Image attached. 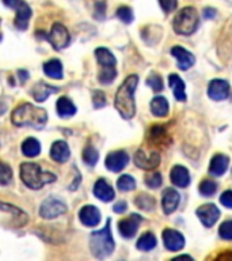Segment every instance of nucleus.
Listing matches in <instances>:
<instances>
[{
  "instance_id": "obj_1",
  "label": "nucleus",
  "mask_w": 232,
  "mask_h": 261,
  "mask_svg": "<svg viewBox=\"0 0 232 261\" xmlns=\"http://www.w3.org/2000/svg\"><path fill=\"white\" fill-rule=\"evenodd\" d=\"M138 76L137 75H129L125 81L122 82L118 87L115 98H114V106L122 118L130 120L136 114V102H134V91L137 87Z\"/></svg>"
},
{
  "instance_id": "obj_2",
  "label": "nucleus",
  "mask_w": 232,
  "mask_h": 261,
  "mask_svg": "<svg viewBox=\"0 0 232 261\" xmlns=\"http://www.w3.org/2000/svg\"><path fill=\"white\" fill-rule=\"evenodd\" d=\"M11 120L12 124L16 126H32L40 129L48 121V114L42 108L32 103H22L14 109Z\"/></svg>"
},
{
  "instance_id": "obj_3",
  "label": "nucleus",
  "mask_w": 232,
  "mask_h": 261,
  "mask_svg": "<svg viewBox=\"0 0 232 261\" xmlns=\"http://www.w3.org/2000/svg\"><path fill=\"white\" fill-rule=\"evenodd\" d=\"M114 246L115 244L110 230V219H107L105 227L90 236V250L97 258H106L114 252Z\"/></svg>"
},
{
  "instance_id": "obj_4",
  "label": "nucleus",
  "mask_w": 232,
  "mask_h": 261,
  "mask_svg": "<svg viewBox=\"0 0 232 261\" xmlns=\"http://www.w3.org/2000/svg\"><path fill=\"white\" fill-rule=\"evenodd\" d=\"M20 178L27 188L40 189L49 182L56 181V175L44 171L37 163L24 162L20 165Z\"/></svg>"
},
{
  "instance_id": "obj_5",
  "label": "nucleus",
  "mask_w": 232,
  "mask_h": 261,
  "mask_svg": "<svg viewBox=\"0 0 232 261\" xmlns=\"http://www.w3.org/2000/svg\"><path fill=\"white\" fill-rule=\"evenodd\" d=\"M199 26V15L198 11L194 7H185L175 15L174 32L179 36H191L193 33L197 32Z\"/></svg>"
},
{
  "instance_id": "obj_6",
  "label": "nucleus",
  "mask_w": 232,
  "mask_h": 261,
  "mask_svg": "<svg viewBox=\"0 0 232 261\" xmlns=\"http://www.w3.org/2000/svg\"><path fill=\"white\" fill-rule=\"evenodd\" d=\"M65 211H67V205L61 200L57 197H48L41 204L40 216L44 219H54L57 216L63 215Z\"/></svg>"
},
{
  "instance_id": "obj_7",
  "label": "nucleus",
  "mask_w": 232,
  "mask_h": 261,
  "mask_svg": "<svg viewBox=\"0 0 232 261\" xmlns=\"http://www.w3.org/2000/svg\"><path fill=\"white\" fill-rule=\"evenodd\" d=\"M134 163H136V166L142 169V170H154L160 163V155H159L158 151L146 152L140 148L134 154Z\"/></svg>"
},
{
  "instance_id": "obj_8",
  "label": "nucleus",
  "mask_w": 232,
  "mask_h": 261,
  "mask_svg": "<svg viewBox=\"0 0 232 261\" xmlns=\"http://www.w3.org/2000/svg\"><path fill=\"white\" fill-rule=\"evenodd\" d=\"M46 38L49 42L52 44L54 49H63L65 46H68L71 37H69L68 30L63 26L61 23H54L50 29V33H48Z\"/></svg>"
},
{
  "instance_id": "obj_9",
  "label": "nucleus",
  "mask_w": 232,
  "mask_h": 261,
  "mask_svg": "<svg viewBox=\"0 0 232 261\" xmlns=\"http://www.w3.org/2000/svg\"><path fill=\"white\" fill-rule=\"evenodd\" d=\"M142 222V218L138 214H132L125 219L120 220L118 223V230H120V234H121L124 238L126 240H130L136 236V232L138 230V226Z\"/></svg>"
},
{
  "instance_id": "obj_10",
  "label": "nucleus",
  "mask_w": 232,
  "mask_h": 261,
  "mask_svg": "<svg viewBox=\"0 0 232 261\" xmlns=\"http://www.w3.org/2000/svg\"><path fill=\"white\" fill-rule=\"evenodd\" d=\"M229 95V83L223 79H213L208 85V97L213 101H224Z\"/></svg>"
},
{
  "instance_id": "obj_11",
  "label": "nucleus",
  "mask_w": 232,
  "mask_h": 261,
  "mask_svg": "<svg viewBox=\"0 0 232 261\" xmlns=\"http://www.w3.org/2000/svg\"><path fill=\"white\" fill-rule=\"evenodd\" d=\"M195 214L205 227H212L219 219L220 210L216 207L215 204H204V205L197 208Z\"/></svg>"
},
{
  "instance_id": "obj_12",
  "label": "nucleus",
  "mask_w": 232,
  "mask_h": 261,
  "mask_svg": "<svg viewBox=\"0 0 232 261\" xmlns=\"http://www.w3.org/2000/svg\"><path fill=\"white\" fill-rule=\"evenodd\" d=\"M163 244L166 246L167 250L170 252H178L185 246V237L177 230L172 228H166L163 231Z\"/></svg>"
},
{
  "instance_id": "obj_13",
  "label": "nucleus",
  "mask_w": 232,
  "mask_h": 261,
  "mask_svg": "<svg viewBox=\"0 0 232 261\" xmlns=\"http://www.w3.org/2000/svg\"><path fill=\"white\" fill-rule=\"evenodd\" d=\"M128 162H129V156H128L125 151H113L105 159L106 167L110 171H114V173L124 170Z\"/></svg>"
},
{
  "instance_id": "obj_14",
  "label": "nucleus",
  "mask_w": 232,
  "mask_h": 261,
  "mask_svg": "<svg viewBox=\"0 0 232 261\" xmlns=\"http://www.w3.org/2000/svg\"><path fill=\"white\" fill-rule=\"evenodd\" d=\"M171 55L175 57V60L178 63V68L182 71H187L195 63V57L182 46H174L171 49Z\"/></svg>"
},
{
  "instance_id": "obj_15",
  "label": "nucleus",
  "mask_w": 232,
  "mask_h": 261,
  "mask_svg": "<svg viewBox=\"0 0 232 261\" xmlns=\"http://www.w3.org/2000/svg\"><path fill=\"white\" fill-rule=\"evenodd\" d=\"M79 219L87 227H95L101 222V212L95 205H84L79 212Z\"/></svg>"
},
{
  "instance_id": "obj_16",
  "label": "nucleus",
  "mask_w": 232,
  "mask_h": 261,
  "mask_svg": "<svg viewBox=\"0 0 232 261\" xmlns=\"http://www.w3.org/2000/svg\"><path fill=\"white\" fill-rule=\"evenodd\" d=\"M179 201H181V196L174 188H167L166 191L163 192V197H162V207L163 212L166 215H170L172 212L178 208Z\"/></svg>"
},
{
  "instance_id": "obj_17",
  "label": "nucleus",
  "mask_w": 232,
  "mask_h": 261,
  "mask_svg": "<svg viewBox=\"0 0 232 261\" xmlns=\"http://www.w3.org/2000/svg\"><path fill=\"white\" fill-rule=\"evenodd\" d=\"M94 195L97 199H99L101 201H105V203H109L115 197V193H114V189L109 185V182L106 179L101 178L98 179L95 185H94Z\"/></svg>"
},
{
  "instance_id": "obj_18",
  "label": "nucleus",
  "mask_w": 232,
  "mask_h": 261,
  "mask_svg": "<svg viewBox=\"0 0 232 261\" xmlns=\"http://www.w3.org/2000/svg\"><path fill=\"white\" fill-rule=\"evenodd\" d=\"M228 165H229V158H228L227 155H215V156L211 159V163H209V174H212L213 177H220V175H223L224 173L227 171Z\"/></svg>"
},
{
  "instance_id": "obj_19",
  "label": "nucleus",
  "mask_w": 232,
  "mask_h": 261,
  "mask_svg": "<svg viewBox=\"0 0 232 261\" xmlns=\"http://www.w3.org/2000/svg\"><path fill=\"white\" fill-rule=\"evenodd\" d=\"M171 182L177 185L179 188H186L189 184H190V174H189V170H187L185 166H181V165H177L171 169L170 173Z\"/></svg>"
},
{
  "instance_id": "obj_20",
  "label": "nucleus",
  "mask_w": 232,
  "mask_h": 261,
  "mask_svg": "<svg viewBox=\"0 0 232 261\" xmlns=\"http://www.w3.org/2000/svg\"><path fill=\"white\" fill-rule=\"evenodd\" d=\"M69 155H71V151H69L68 144L64 140H57L50 147V158L56 162H67L69 159Z\"/></svg>"
},
{
  "instance_id": "obj_21",
  "label": "nucleus",
  "mask_w": 232,
  "mask_h": 261,
  "mask_svg": "<svg viewBox=\"0 0 232 261\" xmlns=\"http://www.w3.org/2000/svg\"><path fill=\"white\" fill-rule=\"evenodd\" d=\"M168 85H170L172 94L177 101L185 102L186 101V90H185V82L177 75V73H171L168 76Z\"/></svg>"
},
{
  "instance_id": "obj_22",
  "label": "nucleus",
  "mask_w": 232,
  "mask_h": 261,
  "mask_svg": "<svg viewBox=\"0 0 232 261\" xmlns=\"http://www.w3.org/2000/svg\"><path fill=\"white\" fill-rule=\"evenodd\" d=\"M16 16H15V26L19 30H26L28 24V19L32 16V10L28 7L27 4L22 2V3L18 6V8L15 10Z\"/></svg>"
},
{
  "instance_id": "obj_23",
  "label": "nucleus",
  "mask_w": 232,
  "mask_h": 261,
  "mask_svg": "<svg viewBox=\"0 0 232 261\" xmlns=\"http://www.w3.org/2000/svg\"><path fill=\"white\" fill-rule=\"evenodd\" d=\"M57 114L63 118L72 117L73 114L76 113V106L73 105V102L68 97L59 98L56 105Z\"/></svg>"
},
{
  "instance_id": "obj_24",
  "label": "nucleus",
  "mask_w": 232,
  "mask_h": 261,
  "mask_svg": "<svg viewBox=\"0 0 232 261\" xmlns=\"http://www.w3.org/2000/svg\"><path fill=\"white\" fill-rule=\"evenodd\" d=\"M57 91H59V89H57V87H53V86L46 85V83H44V82H40V83H37V85L34 86V89H33L32 94L36 101L42 102V101H45V99H46V98H48L50 94L57 93Z\"/></svg>"
},
{
  "instance_id": "obj_25",
  "label": "nucleus",
  "mask_w": 232,
  "mask_h": 261,
  "mask_svg": "<svg viewBox=\"0 0 232 261\" xmlns=\"http://www.w3.org/2000/svg\"><path fill=\"white\" fill-rule=\"evenodd\" d=\"M95 57H97L98 63L101 65V68H107V67H115L117 60L109 49L106 48H98L95 50Z\"/></svg>"
},
{
  "instance_id": "obj_26",
  "label": "nucleus",
  "mask_w": 232,
  "mask_h": 261,
  "mask_svg": "<svg viewBox=\"0 0 232 261\" xmlns=\"http://www.w3.org/2000/svg\"><path fill=\"white\" fill-rule=\"evenodd\" d=\"M151 112L155 117H166L168 114V102L164 97H155L151 101Z\"/></svg>"
},
{
  "instance_id": "obj_27",
  "label": "nucleus",
  "mask_w": 232,
  "mask_h": 261,
  "mask_svg": "<svg viewBox=\"0 0 232 261\" xmlns=\"http://www.w3.org/2000/svg\"><path fill=\"white\" fill-rule=\"evenodd\" d=\"M44 72L49 77L61 79L63 77V65H61V61L57 60V59H52V60L46 61L44 64Z\"/></svg>"
},
{
  "instance_id": "obj_28",
  "label": "nucleus",
  "mask_w": 232,
  "mask_h": 261,
  "mask_svg": "<svg viewBox=\"0 0 232 261\" xmlns=\"http://www.w3.org/2000/svg\"><path fill=\"white\" fill-rule=\"evenodd\" d=\"M41 151V144L36 138H27L22 143V152L24 156L28 158H34L37 155L40 154Z\"/></svg>"
},
{
  "instance_id": "obj_29",
  "label": "nucleus",
  "mask_w": 232,
  "mask_h": 261,
  "mask_svg": "<svg viewBox=\"0 0 232 261\" xmlns=\"http://www.w3.org/2000/svg\"><path fill=\"white\" fill-rule=\"evenodd\" d=\"M156 245H158L156 237H155L152 232H146V234H142V236L138 238L136 246H137L138 250H141V252H150V250L156 248Z\"/></svg>"
},
{
  "instance_id": "obj_30",
  "label": "nucleus",
  "mask_w": 232,
  "mask_h": 261,
  "mask_svg": "<svg viewBox=\"0 0 232 261\" xmlns=\"http://www.w3.org/2000/svg\"><path fill=\"white\" fill-rule=\"evenodd\" d=\"M134 204H136L140 210L152 211V210L156 207V200H155L154 196L147 195V193H141V195H138L137 197L134 199Z\"/></svg>"
},
{
  "instance_id": "obj_31",
  "label": "nucleus",
  "mask_w": 232,
  "mask_h": 261,
  "mask_svg": "<svg viewBox=\"0 0 232 261\" xmlns=\"http://www.w3.org/2000/svg\"><path fill=\"white\" fill-rule=\"evenodd\" d=\"M117 187L121 192L133 191L134 188H136V181H134V178L132 175L124 174L117 179Z\"/></svg>"
},
{
  "instance_id": "obj_32",
  "label": "nucleus",
  "mask_w": 232,
  "mask_h": 261,
  "mask_svg": "<svg viewBox=\"0 0 232 261\" xmlns=\"http://www.w3.org/2000/svg\"><path fill=\"white\" fill-rule=\"evenodd\" d=\"M115 76H117L115 67H107V68H101L98 79H99L102 85H109V83H111L115 79Z\"/></svg>"
},
{
  "instance_id": "obj_33",
  "label": "nucleus",
  "mask_w": 232,
  "mask_h": 261,
  "mask_svg": "<svg viewBox=\"0 0 232 261\" xmlns=\"http://www.w3.org/2000/svg\"><path fill=\"white\" fill-rule=\"evenodd\" d=\"M217 191V184L212 179H204L202 182L199 184L198 192L204 197H209V196H213Z\"/></svg>"
},
{
  "instance_id": "obj_34",
  "label": "nucleus",
  "mask_w": 232,
  "mask_h": 261,
  "mask_svg": "<svg viewBox=\"0 0 232 261\" xmlns=\"http://www.w3.org/2000/svg\"><path fill=\"white\" fill-rule=\"evenodd\" d=\"M166 129L160 125H155L150 129V134H148V138H150V142L152 144H156V143H160L162 140H164L166 138Z\"/></svg>"
},
{
  "instance_id": "obj_35",
  "label": "nucleus",
  "mask_w": 232,
  "mask_h": 261,
  "mask_svg": "<svg viewBox=\"0 0 232 261\" xmlns=\"http://www.w3.org/2000/svg\"><path fill=\"white\" fill-rule=\"evenodd\" d=\"M98 159H99V154H98V151L93 146L84 147V150H83V161L89 166H94L98 162Z\"/></svg>"
},
{
  "instance_id": "obj_36",
  "label": "nucleus",
  "mask_w": 232,
  "mask_h": 261,
  "mask_svg": "<svg viewBox=\"0 0 232 261\" xmlns=\"http://www.w3.org/2000/svg\"><path fill=\"white\" fill-rule=\"evenodd\" d=\"M144 182H146L147 187L151 188V189H156V188L160 187L163 182L162 174H160V173H158V171H152V173H150V174L146 175Z\"/></svg>"
},
{
  "instance_id": "obj_37",
  "label": "nucleus",
  "mask_w": 232,
  "mask_h": 261,
  "mask_svg": "<svg viewBox=\"0 0 232 261\" xmlns=\"http://www.w3.org/2000/svg\"><path fill=\"white\" fill-rule=\"evenodd\" d=\"M117 16L118 19L124 22V23H130V22H133L134 15L133 11H132V8L128 7V6H121V7L117 10Z\"/></svg>"
},
{
  "instance_id": "obj_38",
  "label": "nucleus",
  "mask_w": 232,
  "mask_h": 261,
  "mask_svg": "<svg viewBox=\"0 0 232 261\" xmlns=\"http://www.w3.org/2000/svg\"><path fill=\"white\" fill-rule=\"evenodd\" d=\"M147 85L150 86L151 89L154 90V91H156V93H159V91H162L163 90V79L160 75H158V73H151L150 76H148V79H147Z\"/></svg>"
},
{
  "instance_id": "obj_39",
  "label": "nucleus",
  "mask_w": 232,
  "mask_h": 261,
  "mask_svg": "<svg viewBox=\"0 0 232 261\" xmlns=\"http://www.w3.org/2000/svg\"><path fill=\"white\" fill-rule=\"evenodd\" d=\"M12 179L11 167L6 163L0 162V185H7Z\"/></svg>"
},
{
  "instance_id": "obj_40",
  "label": "nucleus",
  "mask_w": 232,
  "mask_h": 261,
  "mask_svg": "<svg viewBox=\"0 0 232 261\" xmlns=\"http://www.w3.org/2000/svg\"><path fill=\"white\" fill-rule=\"evenodd\" d=\"M219 236L221 240L232 241V220H225L219 228Z\"/></svg>"
},
{
  "instance_id": "obj_41",
  "label": "nucleus",
  "mask_w": 232,
  "mask_h": 261,
  "mask_svg": "<svg viewBox=\"0 0 232 261\" xmlns=\"http://www.w3.org/2000/svg\"><path fill=\"white\" fill-rule=\"evenodd\" d=\"M159 4L160 7L166 14H170V12L175 11L177 10V6H178V0H159Z\"/></svg>"
},
{
  "instance_id": "obj_42",
  "label": "nucleus",
  "mask_w": 232,
  "mask_h": 261,
  "mask_svg": "<svg viewBox=\"0 0 232 261\" xmlns=\"http://www.w3.org/2000/svg\"><path fill=\"white\" fill-rule=\"evenodd\" d=\"M93 103H94V106L97 108V109H99V108H103V106L106 105L105 93H102V91H94Z\"/></svg>"
},
{
  "instance_id": "obj_43",
  "label": "nucleus",
  "mask_w": 232,
  "mask_h": 261,
  "mask_svg": "<svg viewBox=\"0 0 232 261\" xmlns=\"http://www.w3.org/2000/svg\"><path fill=\"white\" fill-rule=\"evenodd\" d=\"M220 203L223 204L225 208L232 210V191H225L220 196Z\"/></svg>"
},
{
  "instance_id": "obj_44",
  "label": "nucleus",
  "mask_w": 232,
  "mask_h": 261,
  "mask_svg": "<svg viewBox=\"0 0 232 261\" xmlns=\"http://www.w3.org/2000/svg\"><path fill=\"white\" fill-rule=\"evenodd\" d=\"M0 210H3V211H7V212H11L14 215L16 216H26L23 212L15 208L14 205H8V204H4V203H0Z\"/></svg>"
},
{
  "instance_id": "obj_45",
  "label": "nucleus",
  "mask_w": 232,
  "mask_h": 261,
  "mask_svg": "<svg viewBox=\"0 0 232 261\" xmlns=\"http://www.w3.org/2000/svg\"><path fill=\"white\" fill-rule=\"evenodd\" d=\"M105 2H98V3L95 4V16H97L98 19H103V18H105Z\"/></svg>"
},
{
  "instance_id": "obj_46",
  "label": "nucleus",
  "mask_w": 232,
  "mask_h": 261,
  "mask_svg": "<svg viewBox=\"0 0 232 261\" xmlns=\"http://www.w3.org/2000/svg\"><path fill=\"white\" fill-rule=\"evenodd\" d=\"M126 208H128V203L124 201V200H121V201H118V203L114 204L113 211L115 212V214H122V212L126 211Z\"/></svg>"
},
{
  "instance_id": "obj_47",
  "label": "nucleus",
  "mask_w": 232,
  "mask_h": 261,
  "mask_svg": "<svg viewBox=\"0 0 232 261\" xmlns=\"http://www.w3.org/2000/svg\"><path fill=\"white\" fill-rule=\"evenodd\" d=\"M23 0H3L4 6H7L8 8H12V10H16L18 6L22 3Z\"/></svg>"
},
{
  "instance_id": "obj_48",
  "label": "nucleus",
  "mask_w": 232,
  "mask_h": 261,
  "mask_svg": "<svg viewBox=\"0 0 232 261\" xmlns=\"http://www.w3.org/2000/svg\"><path fill=\"white\" fill-rule=\"evenodd\" d=\"M202 15L204 18H207V19H213L216 16V10L215 8H204V11H202Z\"/></svg>"
},
{
  "instance_id": "obj_49",
  "label": "nucleus",
  "mask_w": 232,
  "mask_h": 261,
  "mask_svg": "<svg viewBox=\"0 0 232 261\" xmlns=\"http://www.w3.org/2000/svg\"><path fill=\"white\" fill-rule=\"evenodd\" d=\"M6 110H7V106H6V103L0 99V116L6 113Z\"/></svg>"
}]
</instances>
